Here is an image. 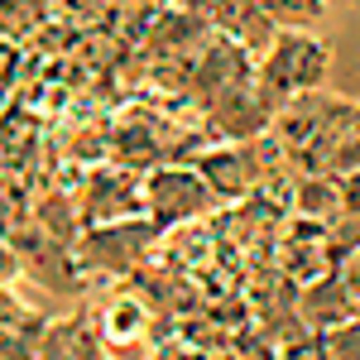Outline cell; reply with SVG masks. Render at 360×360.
Here are the masks:
<instances>
[{"mask_svg":"<svg viewBox=\"0 0 360 360\" xmlns=\"http://www.w3.org/2000/svg\"><path fill=\"white\" fill-rule=\"evenodd\" d=\"M341 197H346V217H360V168L341 173Z\"/></svg>","mask_w":360,"mask_h":360,"instance_id":"5bb4252c","label":"cell"},{"mask_svg":"<svg viewBox=\"0 0 360 360\" xmlns=\"http://www.w3.org/2000/svg\"><path fill=\"white\" fill-rule=\"evenodd\" d=\"M356 168H360V115L346 125V135H341V144H336L327 173H356Z\"/></svg>","mask_w":360,"mask_h":360,"instance_id":"4fadbf2b","label":"cell"},{"mask_svg":"<svg viewBox=\"0 0 360 360\" xmlns=\"http://www.w3.org/2000/svg\"><path fill=\"white\" fill-rule=\"evenodd\" d=\"M10 250L20 255V264L29 269V278H39L44 288H53V293H77V288H82L86 269H82V259H77V245L58 240L53 231H44V226L15 231Z\"/></svg>","mask_w":360,"mask_h":360,"instance_id":"277c9868","label":"cell"},{"mask_svg":"<svg viewBox=\"0 0 360 360\" xmlns=\"http://www.w3.org/2000/svg\"><path fill=\"white\" fill-rule=\"evenodd\" d=\"M193 168L207 178V188L221 202H236V197H245L250 188L264 183V164H259V144L255 139H226L217 149L197 154Z\"/></svg>","mask_w":360,"mask_h":360,"instance_id":"5b68a950","label":"cell"},{"mask_svg":"<svg viewBox=\"0 0 360 360\" xmlns=\"http://www.w3.org/2000/svg\"><path fill=\"white\" fill-rule=\"evenodd\" d=\"M298 317H303L312 332H332V327H341V322L360 317V293L346 283L341 269L317 274V278H307L303 298H298Z\"/></svg>","mask_w":360,"mask_h":360,"instance_id":"52a82bcc","label":"cell"},{"mask_svg":"<svg viewBox=\"0 0 360 360\" xmlns=\"http://www.w3.org/2000/svg\"><path fill=\"white\" fill-rule=\"evenodd\" d=\"M332 5H346V0H332Z\"/></svg>","mask_w":360,"mask_h":360,"instance_id":"2e32d148","label":"cell"},{"mask_svg":"<svg viewBox=\"0 0 360 360\" xmlns=\"http://www.w3.org/2000/svg\"><path fill=\"white\" fill-rule=\"evenodd\" d=\"M293 212L303 221L336 226L346 217V197H341V173H303L293 188Z\"/></svg>","mask_w":360,"mask_h":360,"instance_id":"30bf717a","label":"cell"},{"mask_svg":"<svg viewBox=\"0 0 360 360\" xmlns=\"http://www.w3.org/2000/svg\"><path fill=\"white\" fill-rule=\"evenodd\" d=\"M341 274H346V283H351V288L360 293V250L351 255V259H346V264H341Z\"/></svg>","mask_w":360,"mask_h":360,"instance_id":"9a60e30c","label":"cell"},{"mask_svg":"<svg viewBox=\"0 0 360 360\" xmlns=\"http://www.w3.org/2000/svg\"><path fill=\"white\" fill-rule=\"evenodd\" d=\"M82 221L86 226H101V221H125L144 207V183L125 168H96L86 178V193H82Z\"/></svg>","mask_w":360,"mask_h":360,"instance_id":"8992f818","label":"cell"},{"mask_svg":"<svg viewBox=\"0 0 360 360\" xmlns=\"http://www.w3.org/2000/svg\"><path fill=\"white\" fill-rule=\"evenodd\" d=\"M207 10H212V25L231 34L236 44H245L255 58L269 53V44L278 39V25L259 10V0H212Z\"/></svg>","mask_w":360,"mask_h":360,"instance_id":"ba28073f","label":"cell"},{"mask_svg":"<svg viewBox=\"0 0 360 360\" xmlns=\"http://www.w3.org/2000/svg\"><path fill=\"white\" fill-rule=\"evenodd\" d=\"M322 351H327V360H360V317L322 332Z\"/></svg>","mask_w":360,"mask_h":360,"instance_id":"7c38bea8","label":"cell"},{"mask_svg":"<svg viewBox=\"0 0 360 360\" xmlns=\"http://www.w3.org/2000/svg\"><path fill=\"white\" fill-rule=\"evenodd\" d=\"M332 0H259V10L274 20L278 29H312L327 15Z\"/></svg>","mask_w":360,"mask_h":360,"instance_id":"8fae6325","label":"cell"},{"mask_svg":"<svg viewBox=\"0 0 360 360\" xmlns=\"http://www.w3.org/2000/svg\"><path fill=\"white\" fill-rule=\"evenodd\" d=\"M159 231H164V226L154 221V217H149V221H135V217H125V221H101L77 240V259H82V269L130 274L139 259L154 250Z\"/></svg>","mask_w":360,"mask_h":360,"instance_id":"7a4b0ae2","label":"cell"},{"mask_svg":"<svg viewBox=\"0 0 360 360\" xmlns=\"http://www.w3.org/2000/svg\"><path fill=\"white\" fill-rule=\"evenodd\" d=\"M327 68H332V49L322 39H312L307 29H278L269 53H259V63H255V91L278 115L298 91L327 82Z\"/></svg>","mask_w":360,"mask_h":360,"instance_id":"6da1fadb","label":"cell"},{"mask_svg":"<svg viewBox=\"0 0 360 360\" xmlns=\"http://www.w3.org/2000/svg\"><path fill=\"white\" fill-rule=\"evenodd\" d=\"M217 202V193L207 188V178L197 168H154L144 178V212L164 226H188L197 221L207 207Z\"/></svg>","mask_w":360,"mask_h":360,"instance_id":"3957f363","label":"cell"},{"mask_svg":"<svg viewBox=\"0 0 360 360\" xmlns=\"http://www.w3.org/2000/svg\"><path fill=\"white\" fill-rule=\"evenodd\" d=\"M101 327L86 317V312H72V317H58L49 322V332L39 341V360H101Z\"/></svg>","mask_w":360,"mask_h":360,"instance_id":"9c48e42d","label":"cell"}]
</instances>
